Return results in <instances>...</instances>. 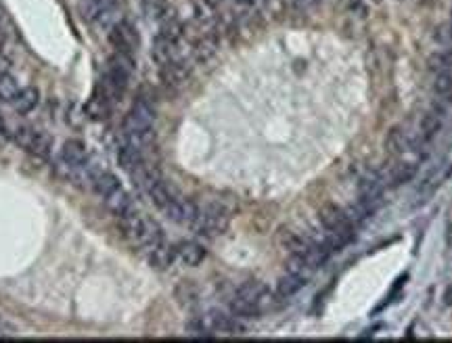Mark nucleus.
<instances>
[{
  "mask_svg": "<svg viewBox=\"0 0 452 343\" xmlns=\"http://www.w3.org/2000/svg\"><path fill=\"white\" fill-rule=\"evenodd\" d=\"M226 227H228V216H226L225 209L218 207V205L205 207L203 212H199L197 220L193 222V229L197 230L199 234H203V236H210V239L220 236L226 230Z\"/></svg>",
  "mask_w": 452,
  "mask_h": 343,
  "instance_id": "nucleus-1",
  "label": "nucleus"
},
{
  "mask_svg": "<svg viewBox=\"0 0 452 343\" xmlns=\"http://www.w3.org/2000/svg\"><path fill=\"white\" fill-rule=\"evenodd\" d=\"M451 26H452V11H451Z\"/></svg>",
  "mask_w": 452,
  "mask_h": 343,
  "instance_id": "nucleus-33",
  "label": "nucleus"
},
{
  "mask_svg": "<svg viewBox=\"0 0 452 343\" xmlns=\"http://www.w3.org/2000/svg\"><path fill=\"white\" fill-rule=\"evenodd\" d=\"M321 222L327 232H335V234H343V236H354L352 232V222L348 218V214L338 207V205H325L321 209Z\"/></svg>",
  "mask_w": 452,
  "mask_h": 343,
  "instance_id": "nucleus-4",
  "label": "nucleus"
},
{
  "mask_svg": "<svg viewBox=\"0 0 452 343\" xmlns=\"http://www.w3.org/2000/svg\"><path fill=\"white\" fill-rule=\"evenodd\" d=\"M230 312H232L237 318H254V316H258L262 310L254 304V302H247L245 298L235 295L232 302H230Z\"/></svg>",
  "mask_w": 452,
  "mask_h": 343,
  "instance_id": "nucleus-19",
  "label": "nucleus"
},
{
  "mask_svg": "<svg viewBox=\"0 0 452 343\" xmlns=\"http://www.w3.org/2000/svg\"><path fill=\"white\" fill-rule=\"evenodd\" d=\"M38 103H40V92H38L34 86H26V88H21L19 90V94L15 97V101H13V105H15V109H17V114H30V111H34L38 107Z\"/></svg>",
  "mask_w": 452,
  "mask_h": 343,
  "instance_id": "nucleus-15",
  "label": "nucleus"
},
{
  "mask_svg": "<svg viewBox=\"0 0 452 343\" xmlns=\"http://www.w3.org/2000/svg\"><path fill=\"white\" fill-rule=\"evenodd\" d=\"M105 205H107V209H109L112 214H115L117 218H122V216H126L128 212H132L130 195L124 191L122 187L115 189V191L109 192V195L105 197Z\"/></svg>",
  "mask_w": 452,
  "mask_h": 343,
  "instance_id": "nucleus-12",
  "label": "nucleus"
},
{
  "mask_svg": "<svg viewBox=\"0 0 452 343\" xmlns=\"http://www.w3.org/2000/svg\"><path fill=\"white\" fill-rule=\"evenodd\" d=\"M2 46H4V32L0 30V50H2Z\"/></svg>",
  "mask_w": 452,
  "mask_h": 343,
  "instance_id": "nucleus-30",
  "label": "nucleus"
},
{
  "mask_svg": "<svg viewBox=\"0 0 452 343\" xmlns=\"http://www.w3.org/2000/svg\"><path fill=\"white\" fill-rule=\"evenodd\" d=\"M444 304L452 307V287H448V289L444 291Z\"/></svg>",
  "mask_w": 452,
  "mask_h": 343,
  "instance_id": "nucleus-28",
  "label": "nucleus"
},
{
  "mask_svg": "<svg viewBox=\"0 0 452 343\" xmlns=\"http://www.w3.org/2000/svg\"><path fill=\"white\" fill-rule=\"evenodd\" d=\"M385 189V178L379 174V172H367L362 178H360V185H358V201L369 209L373 212L375 205L381 201V192Z\"/></svg>",
  "mask_w": 452,
  "mask_h": 343,
  "instance_id": "nucleus-2",
  "label": "nucleus"
},
{
  "mask_svg": "<svg viewBox=\"0 0 452 343\" xmlns=\"http://www.w3.org/2000/svg\"><path fill=\"white\" fill-rule=\"evenodd\" d=\"M109 40H112L113 48H115L117 53L130 55V53H134V50L139 48V34H136L134 26L128 23V21H124V19H122L119 23L113 26Z\"/></svg>",
  "mask_w": 452,
  "mask_h": 343,
  "instance_id": "nucleus-5",
  "label": "nucleus"
},
{
  "mask_svg": "<svg viewBox=\"0 0 452 343\" xmlns=\"http://www.w3.org/2000/svg\"><path fill=\"white\" fill-rule=\"evenodd\" d=\"M367 2H371V4H375V6H377V4H381L383 0H367Z\"/></svg>",
  "mask_w": 452,
  "mask_h": 343,
  "instance_id": "nucleus-31",
  "label": "nucleus"
},
{
  "mask_svg": "<svg viewBox=\"0 0 452 343\" xmlns=\"http://www.w3.org/2000/svg\"><path fill=\"white\" fill-rule=\"evenodd\" d=\"M117 161L119 165L126 170V172H139L143 168V155H141V149L132 143L124 145L119 153H117Z\"/></svg>",
  "mask_w": 452,
  "mask_h": 343,
  "instance_id": "nucleus-11",
  "label": "nucleus"
},
{
  "mask_svg": "<svg viewBox=\"0 0 452 343\" xmlns=\"http://www.w3.org/2000/svg\"><path fill=\"white\" fill-rule=\"evenodd\" d=\"M303 285H306V278H303V274L289 272L287 276H283V278L279 281V287H276V291H279V295H281V298H291V295H296V293L300 291Z\"/></svg>",
  "mask_w": 452,
  "mask_h": 343,
  "instance_id": "nucleus-18",
  "label": "nucleus"
},
{
  "mask_svg": "<svg viewBox=\"0 0 452 343\" xmlns=\"http://www.w3.org/2000/svg\"><path fill=\"white\" fill-rule=\"evenodd\" d=\"M163 214H166L172 222H176V224H190V227H193V222H195L197 216H199V207H197L193 201L174 197V199L170 201V205L163 209Z\"/></svg>",
  "mask_w": 452,
  "mask_h": 343,
  "instance_id": "nucleus-6",
  "label": "nucleus"
},
{
  "mask_svg": "<svg viewBox=\"0 0 452 343\" xmlns=\"http://www.w3.org/2000/svg\"><path fill=\"white\" fill-rule=\"evenodd\" d=\"M86 114L90 115V117H95V119H97V117L103 119V117L107 115V99H105L103 94L90 99V103L86 105Z\"/></svg>",
  "mask_w": 452,
  "mask_h": 343,
  "instance_id": "nucleus-25",
  "label": "nucleus"
},
{
  "mask_svg": "<svg viewBox=\"0 0 452 343\" xmlns=\"http://www.w3.org/2000/svg\"><path fill=\"white\" fill-rule=\"evenodd\" d=\"M174 48H176V42L163 34H157V38L153 42V48H151V55L153 59L159 63V65H166L172 61V55H174Z\"/></svg>",
  "mask_w": 452,
  "mask_h": 343,
  "instance_id": "nucleus-14",
  "label": "nucleus"
},
{
  "mask_svg": "<svg viewBox=\"0 0 452 343\" xmlns=\"http://www.w3.org/2000/svg\"><path fill=\"white\" fill-rule=\"evenodd\" d=\"M434 92L440 101H452V72L436 74L434 82Z\"/></svg>",
  "mask_w": 452,
  "mask_h": 343,
  "instance_id": "nucleus-23",
  "label": "nucleus"
},
{
  "mask_svg": "<svg viewBox=\"0 0 452 343\" xmlns=\"http://www.w3.org/2000/svg\"><path fill=\"white\" fill-rule=\"evenodd\" d=\"M147 191H149V197H151V201H153V205L155 207H159L161 212L170 205V201L174 199V195H172V191L161 183V180H153V183H149L147 185Z\"/></svg>",
  "mask_w": 452,
  "mask_h": 343,
  "instance_id": "nucleus-16",
  "label": "nucleus"
},
{
  "mask_svg": "<svg viewBox=\"0 0 452 343\" xmlns=\"http://www.w3.org/2000/svg\"><path fill=\"white\" fill-rule=\"evenodd\" d=\"M15 143L21 149L34 153L38 157H48V153H50V138L46 134L34 130V128H28V126H21L15 132Z\"/></svg>",
  "mask_w": 452,
  "mask_h": 343,
  "instance_id": "nucleus-3",
  "label": "nucleus"
},
{
  "mask_svg": "<svg viewBox=\"0 0 452 343\" xmlns=\"http://www.w3.org/2000/svg\"><path fill=\"white\" fill-rule=\"evenodd\" d=\"M214 53H216V38L214 36H203V38L197 42V46H195V57L199 61L210 59Z\"/></svg>",
  "mask_w": 452,
  "mask_h": 343,
  "instance_id": "nucleus-24",
  "label": "nucleus"
},
{
  "mask_svg": "<svg viewBox=\"0 0 452 343\" xmlns=\"http://www.w3.org/2000/svg\"><path fill=\"white\" fill-rule=\"evenodd\" d=\"M19 82L11 74H2L0 76V101L2 103H13L15 97L19 94Z\"/></svg>",
  "mask_w": 452,
  "mask_h": 343,
  "instance_id": "nucleus-22",
  "label": "nucleus"
},
{
  "mask_svg": "<svg viewBox=\"0 0 452 343\" xmlns=\"http://www.w3.org/2000/svg\"><path fill=\"white\" fill-rule=\"evenodd\" d=\"M145 13L149 17H163L166 15V0H143Z\"/></svg>",
  "mask_w": 452,
  "mask_h": 343,
  "instance_id": "nucleus-27",
  "label": "nucleus"
},
{
  "mask_svg": "<svg viewBox=\"0 0 452 343\" xmlns=\"http://www.w3.org/2000/svg\"><path fill=\"white\" fill-rule=\"evenodd\" d=\"M419 143H423V141L421 138H411V134L404 128H400V126L392 128L387 132V136H385V149H387V153H392V155H400V153L411 151Z\"/></svg>",
  "mask_w": 452,
  "mask_h": 343,
  "instance_id": "nucleus-7",
  "label": "nucleus"
},
{
  "mask_svg": "<svg viewBox=\"0 0 452 343\" xmlns=\"http://www.w3.org/2000/svg\"><path fill=\"white\" fill-rule=\"evenodd\" d=\"M440 128H442V109L440 107H434V109H429L427 114L423 115V119H421V128H419V138L425 143V141H429V138H434L438 132H440Z\"/></svg>",
  "mask_w": 452,
  "mask_h": 343,
  "instance_id": "nucleus-10",
  "label": "nucleus"
},
{
  "mask_svg": "<svg viewBox=\"0 0 452 343\" xmlns=\"http://www.w3.org/2000/svg\"><path fill=\"white\" fill-rule=\"evenodd\" d=\"M241 4H258L260 0H239Z\"/></svg>",
  "mask_w": 452,
  "mask_h": 343,
  "instance_id": "nucleus-29",
  "label": "nucleus"
},
{
  "mask_svg": "<svg viewBox=\"0 0 452 343\" xmlns=\"http://www.w3.org/2000/svg\"><path fill=\"white\" fill-rule=\"evenodd\" d=\"M414 174H416V165H414V163L400 161V163H396V165L392 168V176H389V180H392V185H394V187H398V185L409 183Z\"/></svg>",
  "mask_w": 452,
  "mask_h": 343,
  "instance_id": "nucleus-20",
  "label": "nucleus"
},
{
  "mask_svg": "<svg viewBox=\"0 0 452 343\" xmlns=\"http://www.w3.org/2000/svg\"><path fill=\"white\" fill-rule=\"evenodd\" d=\"M4 132V126H2V121H0V134Z\"/></svg>",
  "mask_w": 452,
  "mask_h": 343,
  "instance_id": "nucleus-32",
  "label": "nucleus"
},
{
  "mask_svg": "<svg viewBox=\"0 0 452 343\" xmlns=\"http://www.w3.org/2000/svg\"><path fill=\"white\" fill-rule=\"evenodd\" d=\"M429 67H431V72H436V74H442V72H452V59L448 55H434L431 59H429Z\"/></svg>",
  "mask_w": 452,
  "mask_h": 343,
  "instance_id": "nucleus-26",
  "label": "nucleus"
},
{
  "mask_svg": "<svg viewBox=\"0 0 452 343\" xmlns=\"http://www.w3.org/2000/svg\"><path fill=\"white\" fill-rule=\"evenodd\" d=\"M95 180V191L99 192L103 199L109 195V192H113L115 189H119L122 185H119V180H117V176H113L112 172H101L99 176H95L92 178Z\"/></svg>",
  "mask_w": 452,
  "mask_h": 343,
  "instance_id": "nucleus-21",
  "label": "nucleus"
},
{
  "mask_svg": "<svg viewBox=\"0 0 452 343\" xmlns=\"http://www.w3.org/2000/svg\"><path fill=\"white\" fill-rule=\"evenodd\" d=\"M176 260H181L185 266H199L205 260V249L195 241H187L176 247Z\"/></svg>",
  "mask_w": 452,
  "mask_h": 343,
  "instance_id": "nucleus-9",
  "label": "nucleus"
},
{
  "mask_svg": "<svg viewBox=\"0 0 452 343\" xmlns=\"http://www.w3.org/2000/svg\"><path fill=\"white\" fill-rule=\"evenodd\" d=\"M61 157H63L65 165H70V168H84L88 163V149L80 141H68L63 145Z\"/></svg>",
  "mask_w": 452,
  "mask_h": 343,
  "instance_id": "nucleus-8",
  "label": "nucleus"
},
{
  "mask_svg": "<svg viewBox=\"0 0 452 343\" xmlns=\"http://www.w3.org/2000/svg\"><path fill=\"white\" fill-rule=\"evenodd\" d=\"M149 260L157 270H166V268L172 266L174 260H176V247H172V245L161 241L157 247H153L149 251Z\"/></svg>",
  "mask_w": 452,
  "mask_h": 343,
  "instance_id": "nucleus-13",
  "label": "nucleus"
},
{
  "mask_svg": "<svg viewBox=\"0 0 452 343\" xmlns=\"http://www.w3.org/2000/svg\"><path fill=\"white\" fill-rule=\"evenodd\" d=\"M188 76V70L185 63H178V61H170V63H166V65H161V80L166 82V84H172V86H176V84H183Z\"/></svg>",
  "mask_w": 452,
  "mask_h": 343,
  "instance_id": "nucleus-17",
  "label": "nucleus"
}]
</instances>
